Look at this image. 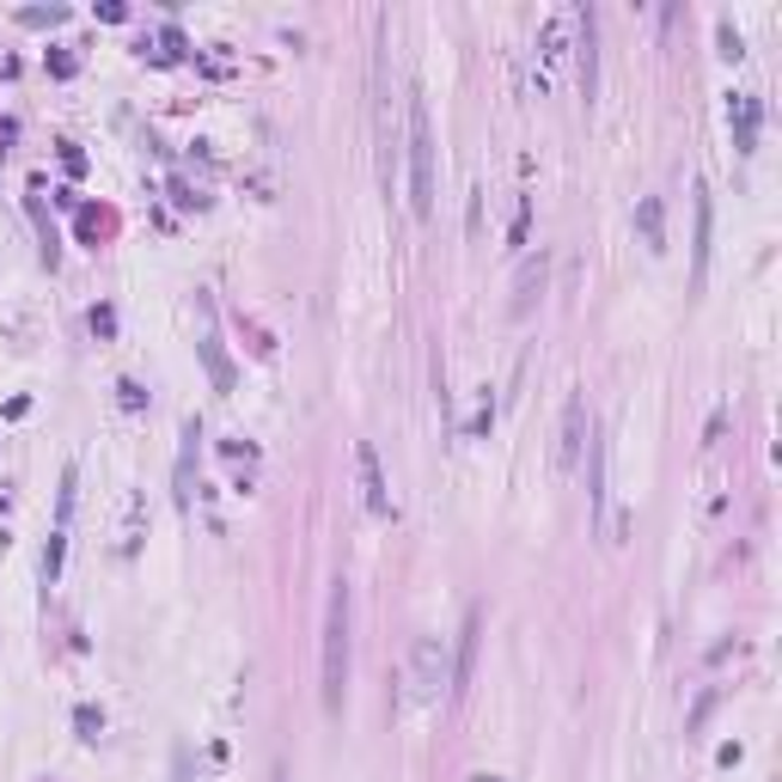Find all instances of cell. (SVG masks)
Returning <instances> with one entry per match:
<instances>
[{
    "label": "cell",
    "mask_w": 782,
    "mask_h": 782,
    "mask_svg": "<svg viewBox=\"0 0 782 782\" xmlns=\"http://www.w3.org/2000/svg\"><path fill=\"white\" fill-rule=\"evenodd\" d=\"M349 703V581L336 575L324 599V709L343 716Z\"/></svg>",
    "instance_id": "6da1fadb"
},
{
    "label": "cell",
    "mask_w": 782,
    "mask_h": 782,
    "mask_svg": "<svg viewBox=\"0 0 782 782\" xmlns=\"http://www.w3.org/2000/svg\"><path fill=\"white\" fill-rule=\"evenodd\" d=\"M404 129H410V214L428 221V214H435V129H428L422 98H410Z\"/></svg>",
    "instance_id": "7a4b0ae2"
},
{
    "label": "cell",
    "mask_w": 782,
    "mask_h": 782,
    "mask_svg": "<svg viewBox=\"0 0 782 782\" xmlns=\"http://www.w3.org/2000/svg\"><path fill=\"white\" fill-rule=\"evenodd\" d=\"M410 697L416 703L452 697V661H447V642H440V636L416 642V654H410Z\"/></svg>",
    "instance_id": "3957f363"
},
{
    "label": "cell",
    "mask_w": 782,
    "mask_h": 782,
    "mask_svg": "<svg viewBox=\"0 0 782 782\" xmlns=\"http://www.w3.org/2000/svg\"><path fill=\"white\" fill-rule=\"evenodd\" d=\"M587 452H593V471H587V502H593V519L611 544H618V514H611V440L606 435H587Z\"/></svg>",
    "instance_id": "277c9868"
},
{
    "label": "cell",
    "mask_w": 782,
    "mask_h": 782,
    "mask_svg": "<svg viewBox=\"0 0 782 782\" xmlns=\"http://www.w3.org/2000/svg\"><path fill=\"white\" fill-rule=\"evenodd\" d=\"M355 471H361V495H367V507L379 519H392V490H385V471H379V452L361 440L355 447Z\"/></svg>",
    "instance_id": "5b68a950"
},
{
    "label": "cell",
    "mask_w": 782,
    "mask_h": 782,
    "mask_svg": "<svg viewBox=\"0 0 782 782\" xmlns=\"http://www.w3.org/2000/svg\"><path fill=\"white\" fill-rule=\"evenodd\" d=\"M728 129H733V147L752 153L758 147V93H733L728 98Z\"/></svg>",
    "instance_id": "8992f818"
},
{
    "label": "cell",
    "mask_w": 782,
    "mask_h": 782,
    "mask_svg": "<svg viewBox=\"0 0 782 782\" xmlns=\"http://www.w3.org/2000/svg\"><path fill=\"white\" fill-rule=\"evenodd\" d=\"M575 25H581V93H587V105H593V93H599V55H593V31H599V19H593V7L587 13H575Z\"/></svg>",
    "instance_id": "52a82bcc"
},
{
    "label": "cell",
    "mask_w": 782,
    "mask_h": 782,
    "mask_svg": "<svg viewBox=\"0 0 782 782\" xmlns=\"http://www.w3.org/2000/svg\"><path fill=\"white\" fill-rule=\"evenodd\" d=\"M703 269H709V196L697 184V245H690V281L703 288Z\"/></svg>",
    "instance_id": "ba28073f"
},
{
    "label": "cell",
    "mask_w": 782,
    "mask_h": 782,
    "mask_svg": "<svg viewBox=\"0 0 782 782\" xmlns=\"http://www.w3.org/2000/svg\"><path fill=\"white\" fill-rule=\"evenodd\" d=\"M587 410H581V398H569V410H563V464H575L581 459V440H587Z\"/></svg>",
    "instance_id": "9c48e42d"
},
{
    "label": "cell",
    "mask_w": 782,
    "mask_h": 782,
    "mask_svg": "<svg viewBox=\"0 0 782 782\" xmlns=\"http://www.w3.org/2000/svg\"><path fill=\"white\" fill-rule=\"evenodd\" d=\"M636 226H642V239H649V251H666V226H661V196H642V202H636Z\"/></svg>",
    "instance_id": "30bf717a"
},
{
    "label": "cell",
    "mask_w": 782,
    "mask_h": 782,
    "mask_svg": "<svg viewBox=\"0 0 782 782\" xmlns=\"http://www.w3.org/2000/svg\"><path fill=\"white\" fill-rule=\"evenodd\" d=\"M538 288H544V257H532V264H526V276H519L514 312H526V306H532V293H538Z\"/></svg>",
    "instance_id": "8fae6325"
},
{
    "label": "cell",
    "mask_w": 782,
    "mask_h": 782,
    "mask_svg": "<svg viewBox=\"0 0 782 782\" xmlns=\"http://www.w3.org/2000/svg\"><path fill=\"white\" fill-rule=\"evenodd\" d=\"M202 355H208V373H214V385H221V392H233V367H226V355H221V343H202Z\"/></svg>",
    "instance_id": "7c38bea8"
},
{
    "label": "cell",
    "mask_w": 782,
    "mask_h": 782,
    "mask_svg": "<svg viewBox=\"0 0 782 782\" xmlns=\"http://www.w3.org/2000/svg\"><path fill=\"white\" fill-rule=\"evenodd\" d=\"M74 721H81V740H98V733H105V716H98V709H81Z\"/></svg>",
    "instance_id": "4fadbf2b"
},
{
    "label": "cell",
    "mask_w": 782,
    "mask_h": 782,
    "mask_svg": "<svg viewBox=\"0 0 782 782\" xmlns=\"http://www.w3.org/2000/svg\"><path fill=\"white\" fill-rule=\"evenodd\" d=\"M721 55H746V50H740V31H733L728 19H721Z\"/></svg>",
    "instance_id": "5bb4252c"
},
{
    "label": "cell",
    "mask_w": 782,
    "mask_h": 782,
    "mask_svg": "<svg viewBox=\"0 0 782 782\" xmlns=\"http://www.w3.org/2000/svg\"><path fill=\"white\" fill-rule=\"evenodd\" d=\"M269 782H288V770H276V776H269Z\"/></svg>",
    "instance_id": "9a60e30c"
},
{
    "label": "cell",
    "mask_w": 782,
    "mask_h": 782,
    "mask_svg": "<svg viewBox=\"0 0 782 782\" xmlns=\"http://www.w3.org/2000/svg\"><path fill=\"white\" fill-rule=\"evenodd\" d=\"M483 782H495V776H483Z\"/></svg>",
    "instance_id": "2e32d148"
}]
</instances>
